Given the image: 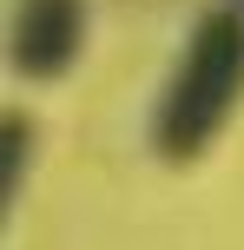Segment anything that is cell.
I'll use <instances>...</instances> for the list:
<instances>
[{
    "label": "cell",
    "mask_w": 244,
    "mask_h": 250,
    "mask_svg": "<svg viewBox=\"0 0 244 250\" xmlns=\"http://www.w3.org/2000/svg\"><path fill=\"white\" fill-rule=\"evenodd\" d=\"M244 99V7H205L152 105L158 165H198Z\"/></svg>",
    "instance_id": "cell-1"
},
{
    "label": "cell",
    "mask_w": 244,
    "mask_h": 250,
    "mask_svg": "<svg viewBox=\"0 0 244 250\" xmlns=\"http://www.w3.org/2000/svg\"><path fill=\"white\" fill-rule=\"evenodd\" d=\"M86 26H92L86 0H20L7 20V66L33 86H53L79 66Z\"/></svg>",
    "instance_id": "cell-2"
},
{
    "label": "cell",
    "mask_w": 244,
    "mask_h": 250,
    "mask_svg": "<svg viewBox=\"0 0 244 250\" xmlns=\"http://www.w3.org/2000/svg\"><path fill=\"white\" fill-rule=\"evenodd\" d=\"M26 151H33V119L13 105L7 112V178H0V198L20 204V178H26Z\"/></svg>",
    "instance_id": "cell-3"
}]
</instances>
